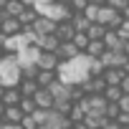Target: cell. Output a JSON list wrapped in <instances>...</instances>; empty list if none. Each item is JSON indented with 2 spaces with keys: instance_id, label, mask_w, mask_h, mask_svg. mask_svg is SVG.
Masks as SVG:
<instances>
[{
  "instance_id": "7a4b0ae2",
  "label": "cell",
  "mask_w": 129,
  "mask_h": 129,
  "mask_svg": "<svg viewBox=\"0 0 129 129\" xmlns=\"http://www.w3.org/2000/svg\"><path fill=\"white\" fill-rule=\"evenodd\" d=\"M20 79H23V74H20V66H18L15 56L3 53L0 56V86L3 89H18Z\"/></svg>"
},
{
  "instance_id": "ffe728a7",
  "label": "cell",
  "mask_w": 129,
  "mask_h": 129,
  "mask_svg": "<svg viewBox=\"0 0 129 129\" xmlns=\"http://www.w3.org/2000/svg\"><path fill=\"white\" fill-rule=\"evenodd\" d=\"M104 33H106V28L99 25V23H91V25L86 28V38H89V41H101Z\"/></svg>"
},
{
  "instance_id": "f546056e",
  "label": "cell",
  "mask_w": 129,
  "mask_h": 129,
  "mask_svg": "<svg viewBox=\"0 0 129 129\" xmlns=\"http://www.w3.org/2000/svg\"><path fill=\"white\" fill-rule=\"evenodd\" d=\"M46 3H53V0H23V5L33 8V5H46Z\"/></svg>"
},
{
  "instance_id": "d6986e66",
  "label": "cell",
  "mask_w": 129,
  "mask_h": 129,
  "mask_svg": "<svg viewBox=\"0 0 129 129\" xmlns=\"http://www.w3.org/2000/svg\"><path fill=\"white\" fill-rule=\"evenodd\" d=\"M36 89H38V86H36V81H33V79H20V84H18L20 96H28V99L36 94Z\"/></svg>"
},
{
  "instance_id": "e0dca14e",
  "label": "cell",
  "mask_w": 129,
  "mask_h": 129,
  "mask_svg": "<svg viewBox=\"0 0 129 129\" xmlns=\"http://www.w3.org/2000/svg\"><path fill=\"white\" fill-rule=\"evenodd\" d=\"M23 96H20V91L18 89H5L3 91V96H0V101H3L5 106H18V101H20Z\"/></svg>"
},
{
  "instance_id": "44dd1931",
  "label": "cell",
  "mask_w": 129,
  "mask_h": 129,
  "mask_svg": "<svg viewBox=\"0 0 129 129\" xmlns=\"http://www.w3.org/2000/svg\"><path fill=\"white\" fill-rule=\"evenodd\" d=\"M101 96H104L106 104H116V101L121 99V91H119V86H106V89L101 91Z\"/></svg>"
},
{
  "instance_id": "ba28073f",
  "label": "cell",
  "mask_w": 129,
  "mask_h": 129,
  "mask_svg": "<svg viewBox=\"0 0 129 129\" xmlns=\"http://www.w3.org/2000/svg\"><path fill=\"white\" fill-rule=\"evenodd\" d=\"M23 28L15 18H3V23H0V36L3 38H10V36H18Z\"/></svg>"
},
{
  "instance_id": "4fadbf2b",
  "label": "cell",
  "mask_w": 129,
  "mask_h": 129,
  "mask_svg": "<svg viewBox=\"0 0 129 129\" xmlns=\"http://www.w3.org/2000/svg\"><path fill=\"white\" fill-rule=\"evenodd\" d=\"M53 36H56V38H58L61 43H66V41H71V38H74V28H71V23H69V20H63V23H58V25H56V33H53Z\"/></svg>"
},
{
  "instance_id": "4316f807",
  "label": "cell",
  "mask_w": 129,
  "mask_h": 129,
  "mask_svg": "<svg viewBox=\"0 0 129 129\" xmlns=\"http://www.w3.org/2000/svg\"><path fill=\"white\" fill-rule=\"evenodd\" d=\"M116 109L124 111V114H129V96H126V94H121V99L116 101Z\"/></svg>"
},
{
  "instance_id": "2e32d148",
  "label": "cell",
  "mask_w": 129,
  "mask_h": 129,
  "mask_svg": "<svg viewBox=\"0 0 129 129\" xmlns=\"http://www.w3.org/2000/svg\"><path fill=\"white\" fill-rule=\"evenodd\" d=\"M121 76H124V74H121L119 69H104V74H101V79H104L106 86H119Z\"/></svg>"
},
{
  "instance_id": "1f68e13d",
  "label": "cell",
  "mask_w": 129,
  "mask_h": 129,
  "mask_svg": "<svg viewBox=\"0 0 129 129\" xmlns=\"http://www.w3.org/2000/svg\"><path fill=\"white\" fill-rule=\"evenodd\" d=\"M91 5H104V0H89Z\"/></svg>"
},
{
  "instance_id": "8992f818",
  "label": "cell",
  "mask_w": 129,
  "mask_h": 129,
  "mask_svg": "<svg viewBox=\"0 0 129 129\" xmlns=\"http://www.w3.org/2000/svg\"><path fill=\"white\" fill-rule=\"evenodd\" d=\"M30 99H33L36 109H41V111H48V109H53V99H51L48 89H36V94H33Z\"/></svg>"
},
{
  "instance_id": "ac0fdd59",
  "label": "cell",
  "mask_w": 129,
  "mask_h": 129,
  "mask_svg": "<svg viewBox=\"0 0 129 129\" xmlns=\"http://www.w3.org/2000/svg\"><path fill=\"white\" fill-rule=\"evenodd\" d=\"M104 51H106V48H104V43H101V41H89V46H86L84 56H89V58H99Z\"/></svg>"
},
{
  "instance_id": "9a60e30c",
  "label": "cell",
  "mask_w": 129,
  "mask_h": 129,
  "mask_svg": "<svg viewBox=\"0 0 129 129\" xmlns=\"http://www.w3.org/2000/svg\"><path fill=\"white\" fill-rule=\"evenodd\" d=\"M23 8H25V5H23V0H8L5 8H3V15H5V18H18Z\"/></svg>"
},
{
  "instance_id": "4dcf8cb0",
  "label": "cell",
  "mask_w": 129,
  "mask_h": 129,
  "mask_svg": "<svg viewBox=\"0 0 129 129\" xmlns=\"http://www.w3.org/2000/svg\"><path fill=\"white\" fill-rule=\"evenodd\" d=\"M53 3H58V5H66V8H69V3H71V0H53Z\"/></svg>"
},
{
  "instance_id": "5bb4252c",
  "label": "cell",
  "mask_w": 129,
  "mask_h": 129,
  "mask_svg": "<svg viewBox=\"0 0 129 129\" xmlns=\"http://www.w3.org/2000/svg\"><path fill=\"white\" fill-rule=\"evenodd\" d=\"M69 23H71V28H74V33H86V28L91 25L81 13H71V18H69Z\"/></svg>"
},
{
  "instance_id": "5b68a950",
  "label": "cell",
  "mask_w": 129,
  "mask_h": 129,
  "mask_svg": "<svg viewBox=\"0 0 129 129\" xmlns=\"http://www.w3.org/2000/svg\"><path fill=\"white\" fill-rule=\"evenodd\" d=\"M30 30H33L36 36H53V33H56V23L48 20V18H41V15H38V18L33 20Z\"/></svg>"
},
{
  "instance_id": "e575fe53",
  "label": "cell",
  "mask_w": 129,
  "mask_h": 129,
  "mask_svg": "<svg viewBox=\"0 0 129 129\" xmlns=\"http://www.w3.org/2000/svg\"><path fill=\"white\" fill-rule=\"evenodd\" d=\"M0 46H3V36H0Z\"/></svg>"
},
{
  "instance_id": "3957f363",
  "label": "cell",
  "mask_w": 129,
  "mask_h": 129,
  "mask_svg": "<svg viewBox=\"0 0 129 129\" xmlns=\"http://www.w3.org/2000/svg\"><path fill=\"white\" fill-rule=\"evenodd\" d=\"M33 8H36V13H38L41 18H48V20H53L56 25L71 18V10H69L66 5H58V3H46V5H33Z\"/></svg>"
},
{
  "instance_id": "83f0119b",
  "label": "cell",
  "mask_w": 129,
  "mask_h": 129,
  "mask_svg": "<svg viewBox=\"0 0 129 129\" xmlns=\"http://www.w3.org/2000/svg\"><path fill=\"white\" fill-rule=\"evenodd\" d=\"M119 91L129 96V76H126V74H124V76H121V81H119Z\"/></svg>"
},
{
  "instance_id": "9c48e42d",
  "label": "cell",
  "mask_w": 129,
  "mask_h": 129,
  "mask_svg": "<svg viewBox=\"0 0 129 129\" xmlns=\"http://www.w3.org/2000/svg\"><path fill=\"white\" fill-rule=\"evenodd\" d=\"M20 119H23V111H20L18 106H5L3 116H0V121H3V124H10V126H18Z\"/></svg>"
},
{
  "instance_id": "f1b7e54d",
  "label": "cell",
  "mask_w": 129,
  "mask_h": 129,
  "mask_svg": "<svg viewBox=\"0 0 129 129\" xmlns=\"http://www.w3.org/2000/svg\"><path fill=\"white\" fill-rule=\"evenodd\" d=\"M116 119H119V124H116V126H129V114L119 111V114H116Z\"/></svg>"
},
{
  "instance_id": "d4e9b609",
  "label": "cell",
  "mask_w": 129,
  "mask_h": 129,
  "mask_svg": "<svg viewBox=\"0 0 129 129\" xmlns=\"http://www.w3.org/2000/svg\"><path fill=\"white\" fill-rule=\"evenodd\" d=\"M114 33H116L121 41H129V18H126V15L121 18V23H119V28H116Z\"/></svg>"
},
{
  "instance_id": "d6a6232c",
  "label": "cell",
  "mask_w": 129,
  "mask_h": 129,
  "mask_svg": "<svg viewBox=\"0 0 129 129\" xmlns=\"http://www.w3.org/2000/svg\"><path fill=\"white\" fill-rule=\"evenodd\" d=\"M3 111H5V104H3V101H0V116H3Z\"/></svg>"
},
{
  "instance_id": "836d02e7",
  "label": "cell",
  "mask_w": 129,
  "mask_h": 129,
  "mask_svg": "<svg viewBox=\"0 0 129 129\" xmlns=\"http://www.w3.org/2000/svg\"><path fill=\"white\" fill-rule=\"evenodd\" d=\"M5 3H8V0H0V10H3V8H5Z\"/></svg>"
},
{
  "instance_id": "d590c367",
  "label": "cell",
  "mask_w": 129,
  "mask_h": 129,
  "mask_svg": "<svg viewBox=\"0 0 129 129\" xmlns=\"http://www.w3.org/2000/svg\"><path fill=\"white\" fill-rule=\"evenodd\" d=\"M119 129H129V126H119Z\"/></svg>"
},
{
  "instance_id": "30bf717a",
  "label": "cell",
  "mask_w": 129,
  "mask_h": 129,
  "mask_svg": "<svg viewBox=\"0 0 129 129\" xmlns=\"http://www.w3.org/2000/svg\"><path fill=\"white\" fill-rule=\"evenodd\" d=\"M101 43H104V48H106V51H121V46H124V41H121L114 30H106V33H104V38H101Z\"/></svg>"
},
{
  "instance_id": "cb8c5ba5",
  "label": "cell",
  "mask_w": 129,
  "mask_h": 129,
  "mask_svg": "<svg viewBox=\"0 0 129 129\" xmlns=\"http://www.w3.org/2000/svg\"><path fill=\"white\" fill-rule=\"evenodd\" d=\"M18 109L23 111V116H28V114H33V111H36V104H33V99L23 96V99L18 101Z\"/></svg>"
},
{
  "instance_id": "7c38bea8",
  "label": "cell",
  "mask_w": 129,
  "mask_h": 129,
  "mask_svg": "<svg viewBox=\"0 0 129 129\" xmlns=\"http://www.w3.org/2000/svg\"><path fill=\"white\" fill-rule=\"evenodd\" d=\"M33 81H36L38 89H48V86L56 81V71H38V74L33 76Z\"/></svg>"
},
{
  "instance_id": "8fae6325",
  "label": "cell",
  "mask_w": 129,
  "mask_h": 129,
  "mask_svg": "<svg viewBox=\"0 0 129 129\" xmlns=\"http://www.w3.org/2000/svg\"><path fill=\"white\" fill-rule=\"evenodd\" d=\"M36 18H38V13H36V8H28V5H25V8L20 10V15H18L15 20L20 23V28H30Z\"/></svg>"
},
{
  "instance_id": "8d00e7d4",
  "label": "cell",
  "mask_w": 129,
  "mask_h": 129,
  "mask_svg": "<svg viewBox=\"0 0 129 129\" xmlns=\"http://www.w3.org/2000/svg\"><path fill=\"white\" fill-rule=\"evenodd\" d=\"M0 129H3V121H0Z\"/></svg>"
},
{
  "instance_id": "484cf974",
  "label": "cell",
  "mask_w": 129,
  "mask_h": 129,
  "mask_svg": "<svg viewBox=\"0 0 129 129\" xmlns=\"http://www.w3.org/2000/svg\"><path fill=\"white\" fill-rule=\"evenodd\" d=\"M86 5H89V0H71V3H69V10H71V13H84Z\"/></svg>"
},
{
  "instance_id": "603a6c76",
  "label": "cell",
  "mask_w": 129,
  "mask_h": 129,
  "mask_svg": "<svg viewBox=\"0 0 129 129\" xmlns=\"http://www.w3.org/2000/svg\"><path fill=\"white\" fill-rule=\"evenodd\" d=\"M104 5L124 15V13H126V8H129V0H104Z\"/></svg>"
},
{
  "instance_id": "277c9868",
  "label": "cell",
  "mask_w": 129,
  "mask_h": 129,
  "mask_svg": "<svg viewBox=\"0 0 129 129\" xmlns=\"http://www.w3.org/2000/svg\"><path fill=\"white\" fill-rule=\"evenodd\" d=\"M43 129H69L71 124H69V116H63V114H58L56 109H48L46 114H43V124H41Z\"/></svg>"
},
{
  "instance_id": "6da1fadb",
  "label": "cell",
  "mask_w": 129,
  "mask_h": 129,
  "mask_svg": "<svg viewBox=\"0 0 129 129\" xmlns=\"http://www.w3.org/2000/svg\"><path fill=\"white\" fill-rule=\"evenodd\" d=\"M89 63H91V58L84 56V53H79L76 58H69V61H58L56 81H61L63 86H71V89L81 86L86 79H91L89 76Z\"/></svg>"
},
{
  "instance_id": "52a82bcc",
  "label": "cell",
  "mask_w": 129,
  "mask_h": 129,
  "mask_svg": "<svg viewBox=\"0 0 129 129\" xmlns=\"http://www.w3.org/2000/svg\"><path fill=\"white\" fill-rule=\"evenodd\" d=\"M56 66H58V56L56 53H38V61H36L38 71H56Z\"/></svg>"
},
{
  "instance_id": "7402d4cb",
  "label": "cell",
  "mask_w": 129,
  "mask_h": 129,
  "mask_svg": "<svg viewBox=\"0 0 129 129\" xmlns=\"http://www.w3.org/2000/svg\"><path fill=\"white\" fill-rule=\"evenodd\" d=\"M71 43H74V48H76L79 53H84V51H86V46H89V38H86V33H74Z\"/></svg>"
}]
</instances>
